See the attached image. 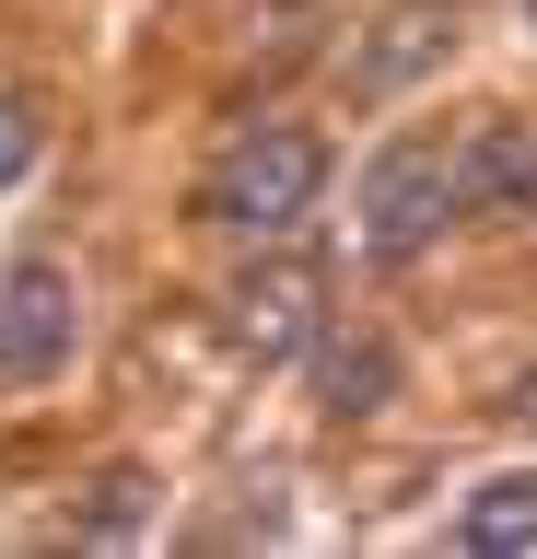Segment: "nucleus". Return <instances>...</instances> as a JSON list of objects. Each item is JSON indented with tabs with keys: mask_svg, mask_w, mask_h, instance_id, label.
Segmentation results:
<instances>
[{
	"mask_svg": "<svg viewBox=\"0 0 537 559\" xmlns=\"http://www.w3.org/2000/svg\"><path fill=\"white\" fill-rule=\"evenodd\" d=\"M24 164H36V105H24V94H0V187H12Z\"/></svg>",
	"mask_w": 537,
	"mask_h": 559,
	"instance_id": "9",
	"label": "nucleus"
},
{
	"mask_svg": "<svg viewBox=\"0 0 537 559\" xmlns=\"http://www.w3.org/2000/svg\"><path fill=\"white\" fill-rule=\"evenodd\" d=\"M327 326V269L316 257H269V269L234 280V349L246 361H304Z\"/></svg>",
	"mask_w": 537,
	"mask_h": 559,
	"instance_id": "3",
	"label": "nucleus"
},
{
	"mask_svg": "<svg viewBox=\"0 0 537 559\" xmlns=\"http://www.w3.org/2000/svg\"><path fill=\"white\" fill-rule=\"evenodd\" d=\"M444 47H456V0H397L386 35L351 59V82H362V94H397V82H409V70H432Z\"/></svg>",
	"mask_w": 537,
	"mask_h": 559,
	"instance_id": "5",
	"label": "nucleus"
},
{
	"mask_svg": "<svg viewBox=\"0 0 537 559\" xmlns=\"http://www.w3.org/2000/svg\"><path fill=\"white\" fill-rule=\"evenodd\" d=\"M327 187V140L316 129H246V140H222V164L199 175V222H222V234H292L304 210H316Z\"/></svg>",
	"mask_w": 537,
	"mask_h": 559,
	"instance_id": "1",
	"label": "nucleus"
},
{
	"mask_svg": "<svg viewBox=\"0 0 537 559\" xmlns=\"http://www.w3.org/2000/svg\"><path fill=\"white\" fill-rule=\"evenodd\" d=\"M456 210H479V187H467V140H444V129H409V140H386L374 152V175H362V245L374 257H421Z\"/></svg>",
	"mask_w": 537,
	"mask_h": 559,
	"instance_id": "2",
	"label": "nucleus"
},
{
	"mask_svg": "<svg viewBox=\"0 0 537 559\" xmlns=\"http://www.w3.org/2000/svg\"><path fill=\"white\" fill-rule=\"evenodd\" d=\"M514 408H526V419H537V373H526V396H514Z\"/></svg>",
	"mask_w": 537,
	"mask_h": 559,
	"instance_id": "10",
	"label": "nucleus"
},
{
	"mask_svg": "<svg viewBox=\"0 0 537 559\" xmlns=\"http://www.w3.org/2000/svg\"><path fill=\"white\" fill-rule=\"evenodd\" d=\"M526 210H537V199H526Z\"/></svg>",
	"mask_w": 537,
	"mask_h": 559,
	"instance_id": "11",
	"label": "nucleus"
},
{
	"mask_svg": "<svg viewBox=\"0 0 537 559\" xmlns=\"http://www.w3.org/2000/svg\"><path fill=\"white\" fill-rule=\"evenodd\" d=\"M456 536H467L479 559H537V466L479 478V489H467V513H456Z\"/></svg>",
	"mask_w": 537,
	"mask_h": 559,
	"instance_id": "7",
	"label": "nucleus"
},
{
	"mask_svg": "<svg viewBox=\"0 0 537 559\" xmlns=\"http://www.w3.org/2000/svg\"><path fill=\"white\" fill-rule=\"evenodd\" d=\"M141 489H152L141 466H117V478L94 489V536H129V524H141Z\"/></svg>",
	"mask_w": 537,
	"mask_h": 559,
	"instance_id": "8",
	"label": "nucleus"
},
{
	"mask_svg": "<svg viewBox=\"0 0 537 559\" xmlns=\"http://www.w3.org/2000/svg\"><path fill=\"white\" fill-rule=\"evenodd\" d=\"M71 338H82V292L47 257H24V269H0V373L12 384H36V373H59L71 361Z\"/></svg>",
	"mask_w": 537,
	"mask_h": 559,
	"instance_id": "4",
	"label": "nucleus"
},
{
	"mask_svg": "<svg viewBox=\"0 0 537 559\" xmlns=\"http://www.w3.org/2000/svg\"><path fill=\"white\" fill-rule=\"evenodd\" d=\"M386 384H397V349L374 338V326H316V408L327 419H362V408H386Z\"/></svg>",
	"mask_w": 537,
	"mask_h": 559,
	"instance_id": "6",
	"label": "nucleus"
}]
</instances>
